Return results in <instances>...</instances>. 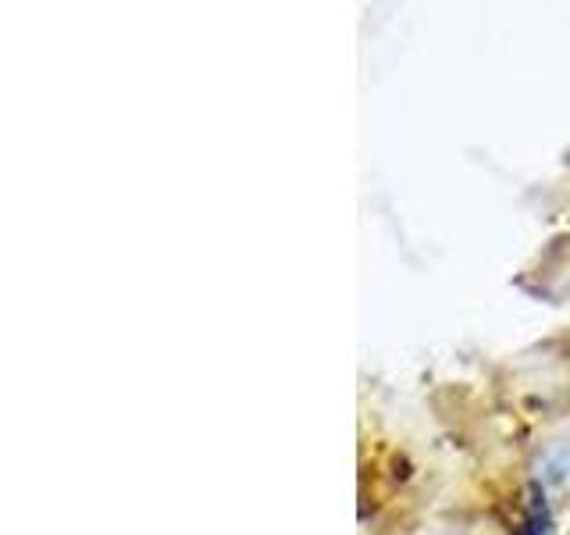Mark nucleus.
Masks as SVG:
<instances>
[]
</instances>
